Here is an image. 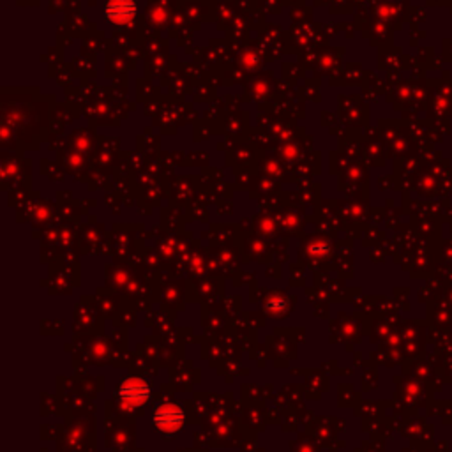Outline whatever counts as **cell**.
Returning a JSON list of instances; mask_svg holds the SVG:
<instances>
[{"label":"cell","instance_id":"6da1fadb","mask_svg":"<svg viewBox=\"0 0 452 452\" xmlns=\"http://www.w3.org/2000/svg\"><path fill=\"white\" fill-rule=\"evenodd\" d=\"M154 424L162 431H177L184 424V414L174 405H162L154 412Z\"/></svg>","mask_w":452,"mask_h":452},{"label":"cell","instance_id":"7a4b0ae2","mask_svg":"<svg viewBox=\"0 0 452 452\" xmlns=\"http://www.w3.org/2000/svg\"><path fill=\"white\" fill-rule=\"evenodd\" d=\"M149 394H151L149 385L138 378L126 380L122 383V387H120V398L124 399L126 403H129V405H142V403L147 401Z\"/></svg>","mask_w":452,"mask_h":452},{"label":"cell","instance_id":"3957f363","mask_svg":"<svg viewBox=\"0 0 452 452\" xmlns=\"http://www.w3.org/2000/svg\"><path fill=\"white\" fill-rule=\"evenodd\" d=\"M136 6L133 0H112L106 6V16L112 24H129V19L135 16Z\"/></svg>","mask_w":452,"mask_h":452}]
</instances>
